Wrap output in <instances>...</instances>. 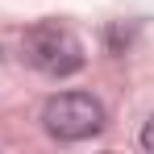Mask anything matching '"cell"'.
<instances>
[{
    "instance_id": "6da1fadb",
    "label": "cell",
    "mask_w": 154,
    "mask_h": 154,
    "mask_svg": "<svg viewBox=\"0 0 154 154\" xmlns=\"http://www.w3.org/2000/svg\"><path fill=\"white\" fill-rule=\"evenodd\" d=\"M21 50H25L29 67H38L50 79H67L83 67V46H79L75 33L63 29V25H33L25 33V42H21Z\"/></svg>"
},
{
    "instance_id": "3957f363",
    "label": "cell",
    "mask_w": 154,
    "mask_h": 154,
    "mask_svg": "<svg viewBox=\"0 0 154 154\" xmlns=\"http://www.w3.org/2000/svg\"><path fill=\"white\" fill-rule=\"evenodd\" d=\"M142 146H146V150H154V117L146 121V129H142Z\"/></svg>"
},
{
    "instance_id": "7a4b0ae2",
    "label": "cell",
    "mask_w": 154,
    "mask_h": 154,
    "mask_svg": "<svg viewBox=\"0 0 154 154\" xmlns=\"http://www.w3.org/2000/svg\"><path fill=\"white\" fill-rule=\"evenodd\" d=\"M42 125L50 137L58 142H83V137H96L104 129V104L88 92H63L46 104L42 112Z\"/></svg>"
}]
</instances>
